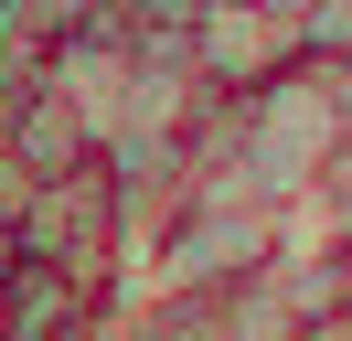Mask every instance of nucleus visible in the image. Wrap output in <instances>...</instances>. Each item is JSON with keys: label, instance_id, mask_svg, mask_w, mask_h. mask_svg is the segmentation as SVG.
<instances>
[{"label": "nucleus", "instance_id": "nucleus-1", "mask_svg": "<svg viewBox=\"0 0 352 341\" xmlns=\"http://www.w3.org/2000/svg\"><path fill=\"white\" fill-rule=\"evenodd\" d=\"M75 320H86V277L0 256V341H65Z\"/></svg>", "mask_w": 352, "mask_h": 341}]
</instances>
